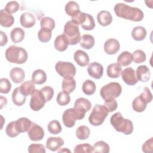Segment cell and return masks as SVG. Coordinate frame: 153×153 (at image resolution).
Listing matches in <instances>:
<instances>
[{"mask_svg":"<svg viewBox=\"0 0 153 153\" xmlns=\"http://www.w3.org/2000/svg\"><path fill=\"white\" fill-rule=\"evenodd\" d=\"M117 16L133 22H140L144 17L143 11L137 7H130L124 3H117L114 8Z\"/></svg>","mask_w":153,"mask_h":153,"instance_id":"cell-1","label":"cell"},{"mask_svg":"<svg viewBox=\"0 0 153 153\" xmlns=\"http://www.w3.org/2000/svg\"><path fill=\"white\" fill-rule=\"evenodd\" d=\"M110 123L114 128L119 132L126 135L132 133L133 131V124L131 120L123 118L120 112L113 114L110 118Z\"/></svg>","mask_w":153,"mask_h":153,"instance_id":"cell-2","label":"cell"},{"mask_svg":"<svg viewBox=\"0 0 153 153\" xmlns=\"http://www.w3.org/2000/svg\"><path fill=\"white\" fill-rule=\"evenodd\" d=\"M6 59L10 63L16 64L25 63L27 60V53L26 50L20 47L11 45L5 51Z\"/></svg>","mask_w":153,"mask_h":153,"instance_id":"cell-3","label":"cell"},{"mask_svg":"<svg viewBox=\"0 0 153 153\" xmlns=\"http://www.w3.org/2000/svg\"><path fill=\"white\" fill-rule=\"evenodd\" d=\"M63 34L67 37L69 45L78 44L81 38L78 25L72 20L68 21L64 26Z\"/></svg>","mask_w":153,"mask_h":153,"instance_id":"cell-4","label":"cell"},{"mask_svg":"<svg viewBox=\"0 0 153 153\" xmlns=\"http://www.w3.org/2000/svg\"><path fill=\"white\" fill-rule=\"evenodd\" d=\"M108 111L104 105L96 104L88 117L89 123L93 126H99L103 124L108 115Z\"/></svg>","mask_w":153,"mask_h":153,"instance_id":"cell-5","label":"cell"},{"mask_svg":"<svg viewBox=\"0 0 153 153\" xmlns=\"http://www.w3.org/2000/svg\"><path fill=\"white\" fill-rule=\"evenodd\" d=\"M121 92V85L117 82H111L101 88L100 94L104 100H107L117 98Z\"/></svg>","mask_w":153,"mask_h":153,"instance_id":"cell-6","label":"cell"},{"mask_svg":"<svg viewBox=\"0 0 153 153\" xmlns=\"http://www.w3.org/2000/svg\"><path fill=\"white\" fill-rule=\"evenodd\" d=\"M55 69L58 74L63 78L74 77L76 74L75 66L69 62H57L55 65Z\"/></svg>","mask_w":153,"mask_h":153,"instance_id":"cell-7","label":"cell"},{"mask_svg":"<svg viewBox=\"0 0 153 153\" xmlns=\"http://www.w3.org/2000/svg\"><path fill=\"white\" fill-rule=\"evenodd\" d=\"M91 108V103L87 99L79 97L74 103V109L76 115L77 120H81L85 117V112L89 111Z\"/></svg>","mask_w":153,"mask_h":153,"instance_id":"cell-8","label":"cell"},{"mask_svg":"<svg viewBox=\"0 0 153 153\" xmlns=\"http://www.w3.org/2000/svg\"><path fill=\"white\" fill-rule=\"evenodd\" d=\"M46 102L41 90L35 89L34 92L31 94L30 108L34 111H38L44 106Z\"/></svg>","mask_w":153,"mask_h":153,"instance_id":"cell-9","label":"cell"},{"mask_svg":"<svg viewBox=\"0 0 153 153\" xmlns=\"http://www.w3.org/2000/svg\"><path fill=\"white\" fill-rule=\"evenodd\" d=\"M29 139L32 141H39L44 137V130L39 125L32 123V126L27 131Z\"/></svg>","mask_w":153,"mask_h":153,"instance_id":"cell-10","label":"cell"},{"mask_svg":"<svg viewBox=\"0 0 153 153\" xmlns=\"http://www.w3.org/2000/svg\"><path fill=\"white\" fill-rule=\"evenodd\" d=\"M121 77L124 82L128 85H135L138 79L136 75V72L132 68H127L121 72Z\"/></svg>","mask_w":153,"mask_h":153,"instance_id":"cell-11","label":"cell"},{"mask_svg":"<svg viewBox=\"0 0 153 153\" xmlns=\"http://www.w3.org/2000/svg\"><path fill=\"white\" fill-rule=\"evenodd\" d=\"M62 120L64 125L68 127L71 128L75 124V121L77 120L76 115L74 108H69L64 111L62 115Z\"/></svg>","mask_w":153,"mask_h":153,"instance_id":"cell-12","label":"cell"},{"mask_svg":"<svg viewBox=\"0 0 153 153\" xmlns=\"http://www.w3.org/2000/svg\"><path fill=\"white\" fill-rule=\"evenodd\" d=\"M87 72L91 77L99 79L103 76V67L100 63L94 62L91 63L88 65L87 68Z\"/></svg>","mask_w":153,"mask_h":153,"instance_id":"cell-13","label":"cell"},{"mask_svg":"<svg viewBox=\"0 0 153 153\" xmlns=\"http://www.w3.org/2000/svg\"><path fill=\"white\" fill-rule=\"evenodd\" d=\"M104 51L109 55L116 54L120 48V44L118 41L115 38H110L107 39L104 43Z\"/></svg>","mask_w":153,"mask_h":153,"instance_id":"cell-14","label":"cell"},{"mask_svg":"<svg viewBox=\"0 0 153 153\" xmlns=\"http://www.w3.org/2000/svg\"><path fill=\"white\" fill-rule=\"evenodd\" d=\"M20 23L23 27L25 28H30L35 25L36 23V18L32 13L25 12L20 16Z\"/></svg>","mask_w":153,"mask_h":153,"instance_id":"cell-15","label":"cell"},{"mask_svg":"<svg viewBox=\"0 0 153 153\" xmlns=\"http://www.w3.org/2000/svg\"><path fill=\"white\" fill-rule=\"evenodd\" d=\"M32 123L29 119L26 117H22L15 121V125L17 131L19 133H25L29 130Z\"/></svg>","mask_w":153,"mask_h":153,"instance_id":"cell-16","label":"cell"},{"mask_svg":"<svg viewBox=\"0 0 153 153\" xmlns=\"http://www.w3.org/2000/svg\"><path fill=\"white\" fill-rule=\"evenodd\" d=\"M64 145V140L60 137H50L46 142V147L51 151H56Z\"/></svg>","mask_w":153,"mask_h":153,"instance_id":"cell-17","label":"cell"},{"mask_svg":"<svg viewBox=\"0 0 153 153\" xmlns=\"http://www.w3.org/2000/svg\"><path fill=\"white\" fill-rule=\"evenodd\" d=\"M69 45V41L64 34L58 35L54 42L55 49L60 52L65 51L68 48Z\"/></svg>","mask_w":153,"mask_h":153,"instance_id":"cell-18","label":"cell"},{"mask_svg":"<svg viewBox=\"0 0 153 153\" xmlns=\"http://www.w3.org/2000/svg\"><path fill=\"white\" fill-rule=\"evenodd\" d=\"M74 57L76 63L80 66H85L89 63V57L88 54L82 50H76L74 53Z\"/></svg>","mask_w":153,"mask_h":153,"instance_id":"cell-19","label":"cell"},{"mask_svg":"<svg viewBox=\"0 0 153 153\" xmlns=\"http://www.w3.org/2000/svg\"><path fill=\"white\" fill-rule=\"evenodd\" d=\"M14 22V18L11 14L7 12L5 9L0 11V25L5 27H10Z\"/></svg>","mask_w":153,"mask_h":153,"instance_id":"cell-20","label":"cell"},{"mask_svg":"<svg viewBox=\"0 0 153 153\" xmlns=\"http://www.w3.org/2000/svg\"><path fill=\"white\" fill-rule=\"evenodd\" d=\"M136 75L138 80L142 82H146L150 79L151 72L146 65H140L137 68Z\"/></svg>","mask_w":153,"mask_h":153,"instance_id":"cell-21","label":"cell"},{"mask_svg":"<svg viewBox=\"0 0 153 153\" xmlns=\"http://www.w3.org/2000/svg\"><path fill=\"white\" fill-rule=\"evenodd\" d=\"M11 79L16 84L22 82L25 78V74L23 69L20 68H14L10 72Z\"/></svg>","mask_w":153,"mask_h":153,"instance_id":"cell-22","label":"cell"},{"mask_svg":"<svg viewBox=\"0 0 153 153\" xmlns=\"http://www.w3.org/2000/svg\"><path fill=\"white\" fill-rule=\"evenodd\" d=\"M97 19L101 26H106L112 23V16L109 11L102 10L98 13L97 15Z\"/></svg>","mask_w":153,"mask_h":153,"instance_id":"cell-23","label":"cell"},{"mask_svg":"<svg viewBox=\"0 0 153 153\" xmlns=\"http://www.w3.org/2000/svg\"><path fill=\"white\" fill-rule=\"evenodd\" d=\"M122 72V68L120 65L114 63L109 65L107 67L106 73L107 75L111 78H118Z\"/></svg>","mask_w":153,"mask_h":153,"instance_id":"cell-24","label":"cell"},{"mask_svg":"<svg viewBox=\"0 0 153 153\" xmlns=\"http://www.w3.org/2000/svg\"><path fill=\"white\" fill-rule=\"evenodd\" d=\"M66 13L71 17V18L76 16L80 13L79 6L78 3L75 1H69L65 7Z\"/></svg>","mask_w":153,"mask_h":153,"instance_id":"cell-25","label":"cell"},{"mask_svg":"<svg viewBox=\"0 0 153 153\" xmlns=\"http://www.w3.org/2000/svg\"><path fill=\"white\" fill-rule=\"evenodd\" d=\"M79 42L81 47L86 50H89L93 48L94 45L95 41L92 35L89 34H84L81 36Z\"/></svg>","mask_w":153,"mask_h":153,"instance_id":"cell-26","label":"cell"},{"mask_svg":"<svg viewBox=\"0 0 153 153\" xmlns=\"http://www.w3.org/2000/svg\"><path fill=\"white\" fill-rule=\"evenodd\" d=\"M26 96L23 95L19 87H16L12 93V100L14 104L18 106H22L26 102Z\"/></svg>","mask_w":153,"mask_h":153,"instance_id":"cell-27","label":"cell"},{"mask_svg":"<svg viewBox=\"0 0 153 153\" xmlns=\"http://www.w3.org/2000/svg\"><path fill=\"white\" fill-rule=\"evenodd\" d=\"M47 80V75L42 69L35 70L32 75V81L36 84L41 85Z\"/></svg>","mask_w":153,"mask_h":153,"instance_id":"cell-28","label":"cell"},{"mask_svg":"<svg viewBox=\"0 0 153 153\" xmlns=\"http://www.w3.org/2000/svg\"><path fill=\"white\" fill-rule=\"evenodd\" d=\"M62 87L63 91L71 93L74 91L76 87V81L74 77L65 78L62 81Z\"/></svg>","mask_w":153,"mask_h":153,"instance_id":"cell-29","label":"cell"},{"mask_svg":"<svg viewBox=\"0 0 153 153\" xmlns=\"http://www.w3.org/2000/svg\"><path fill=\"white\" fill-rule=\"evenodd\" d=\"M21 93L25 96L31 95L35 90V83L32 81H26L19 87Z\"/></svg>","mask_w":153,"mask_h":153,"instance_id":"cell-30","label":"cell"},{"mask_svg":"<svg viewBox=\"0 0 153 153\" xmlns=\"http://www.w3.org/2000/svg\"><path fill=\"white\" fill-rule=\"evenodd\" d=\"M132 61V54L127 51L122 52L117 58V63L123 66H127L129 65Z\"/></svg>","mask_w":153,"mask_h":153,"instance_id":"cell-31","label":"cell"},{"mask_svg":"<svg viewBox=\"0 0 153 153\" xmlns=\"http://www.w3.org/2000/svg\"><path fill=\"white\" fill-rule=\"evenodd\" d=\"M10 37L14 43H19L25 38V31L20 27H15L11 31Z\"/></svg>","mask_w":153,"mask_h":153,"instance_id":"cell-32","label":"cell"},{"mask_svg":"<svg viewBox=\"0 0 153 153\" xmlns=\"http://www.w3.org/2000/svg\"><path fill=\"white\" fill-rule=\"evenodd\" d=\"M146 36V30L142 26H136L131 31L132 38L137 41L143 40Z\"/></svg>","mask_w":153,"mask_h":153,"instance_id":"cell-33","label":"cell"},{"mask_svg":"<svg viewBox=\"0 0 153 153\" xmlns=\"http://www.w3.org/2000/svg\"><path fill=\"white\" fill-rule=\"evenodd\" d=\"M147 106V103L139 96L132 102V108L137 112H143Z\"/></svg>","mask_w":153,"mask_h":153,"instance_id":"cell-34","label":"cell"},{"mask_svg":"<svg viewBox=\"0 0 153 153\" xmlns=\"http://www.w3.org/2000/svg\"><path fill=\"white\" fill-rule=\"evenodd\" d=\"M96 89L95 83L90 80L87 79L85 81L82 86V90L83 93L86 95H92L94 93Z\"/></svg>","mask_w":153,"mask_h":153,"instance_id":"cell-35","label":"cell"},{"mask_svg":"<svg viewBox=\"0 0 153 153\" xmlns=\"http://www.w3.org/2000/svg\"><path fill=\"white\" fill-rule=\"evenodd\" d=\"M94 152L97 153H108L110 150L109 145L103 140L98 141L94 143L93 145Z\"/></svg>","mask_w":153,"mask_h":153,"instance_id":"cell-36","label":"cell"},{"mask_svg":"<svg viewBox=\"0 0 153 153\" xmlns=\"http://www.w3.org/2000/svg\"><path fill=\"white\" fill-rule=\"evenodd\" d=\"M90 134L89 128L86 126H80L76 130V136L79 140H85L88 138Z\"/></svg>","mask_w":153,"mask_h":153,"instance_id":"cell-37","label":"cell"},{"mask_svg":"<svg viewBox=\"0 0 153 153\" xmlns=\"http://www.w3.org/2000/svg\"><path fill=\"white\" fill-rule=\"evenodd\" d=\"M56 101L57 103L60 106L67 105L71 101V97L69 96V93L65 91L59 92L56 97Z\"/></svg>","mask_w":153,"mask_h":153,"instance_id":"cell-38","label":"cell"},{"mask_svg":"<svg viewBox=\"0 0 153 153\" xmlns=\"http://www.w3.org/2000/svg\"><path fill=\"white\" fill-rule=\"evenodd\" d=\"M41 28L53 30L55 27V21L50 17H44L40 21Z\"/></svg>","mask_w":153,"mask_h":153,"instance_id":"cell-39","label":"cell"},{"mask_svg":"<svg viewBox=\"0 0 153 153\" xmlns=\"http://www.w3.org/2000/svg\"><path fill=\"white\" fill-rule=\"evenodd\" d=\"M81 26L84 30H93L96 26L93 17L90 14L87 13L85 20Z\"/></svg>","mask_w":153,"mask_h":153,"instance_id":"cell-40","label":"cell"},{"mask_svg":"<svg viewBox=\"0 0 153 153\" xmlns=\"http://www.w3.org/2000/svg\"><path fill=\"white\" fill-rule=\"evenodd\" d=\"M47 128L48 131L53 134H57L62 131L61 125L57 120L51 121L47 126Z\"/></svg>","mask_w":153,"mask_h":153,"instance_id":"cell-41","label":"cell"},{"mask_svg":"<svg viewBox=\"0 0 153 153\" xmlns=\"http://www.w3.org/2000/svg\"><path fill=\"white\" fill-rule=\"evenodd\" d=\"M51 30L44 28H41L38 33V39L42 42H48L51 39Z\"/></svg>","mask_w":153,"mask_h":153,"instance_id":"cell-42","label":"cell"},{"mask_svg":"<svg viewBox=\"0 0 153 153\" xmlns=\"http://www.w3.org/2000/svg\"><path fill=\"white\" fill-rule=\"evenodd\" d=\"M74 152L75 153H91L94 152V149L93 146L89 143H82L76 145Z\"/></svg>","mask_w":153,"mask_h":153,"instance_id":"cell-43","label":"cell"},{"mask_svg":"<svg viewBox=\"0 0 153 153\" xmlns=\"http://www.w3.org/2000/svg\"><path fill=\"white\" fill-rule=\"evenodd\" d=\"M133 60L136 63H140L146 60V57L145 52L141 50L134 51L132 54Z\"/></svg>","mask_w":153,"mask_h":153,"instance_id":"cell-44","label":"cell"},{"mask_svg":"<svg viewBox=\"0 0 153 153\" xmlns=\"http://www.w3.org/2000/svg\"><path fill=\"white\" fill-rule=\"evenodd\" d=\"M11 88V84L10 81L5 78H2L0 79V93L7 94L10 92Z\"/></svg>","mask_w":153,"mask_h":153,"instance_id":"cell-45","label":"cell"},{"mask_svg":"<svg viewBox=\"0 0 153 153\" xmlns=\"http://www.w3.org/2000/svg\"><path fill=\"white\" fill-rule=\"evenodd\" d=\"M5 133L7 135L10 137H16L20 134L16 130L15 121H11L8 124L5 129Z\"/></svg>","mask_w":153,"mask_h":153,"instance_id":"cell-46","label":"cell"},{"mask_svg":"<svg viewBox=\"0 0 153 153\" xmlns=\"http://www.w3.org/2000/svg\"><path fill=\"white\" fill-rule=\"evenodd\" d=\"M27 151L30 153H45L46 152L45 146L42 144L33 143L29 146Z\"/></svg>","mask_w":153,"mask_h":153,"instance_id":"cell-47","label":"cell"},{"mask_svg":"<svg viewBox=\"0 0 153 153\" xmlns=\"http://www.w3.org/2000/svg\"><path fill=\"white\" fill-rule=\"evenodd\" d=\"M19 4L17 1H12L8 2L6 4L5 7V10L8 13L12 14L17 12L19 9Z\"/></svg>","mask_w":153,"mask_h":153,"instance_id":"cell-48","label":"cell"},{"mask_svg":"<svg viewBox=\"0 0 153 153\" xmlns=\"http://www.w3.org/2000/svg\"><path fill=\"white\" fill-rule=\"evenodd\" d=\"M40 90L43 94L47 102H49L51 100L54 95V90L52 87L50 86H45Z\"/></svg>","mask_w":153,"mask_h":153,"instance_id":"cell-49","label":"cell"},{"mask_svg":"<svg viewBox=\"0 0 153 153\" xmlns=\"http://www.w3.org/2000/svg\"><path fill=\"white\" fill-rule=\"evenodd\" d=\"M147 104L150 103L152 100V94L149 89L145 87L143 89V92L139 96Z\"/></svg>","mask_w":153,"mask_h":153,"instance_id":"cell-50","label":"cell"},{"mask_svg":"<svg viewBox=\"0 0 153 153\" xmlns=\"http://www.w3.org/2000/svg\"><path fill=\"white\" fill-rule=\"evenodd\" d=\"M105 108L108 109L109 112H112L117 109L118 107V103L115 99L107 100H105V103L103 105Z\"/></svg>","mask_w":153,"mask_h":153,"instance_id":"cell-51","label":"cell"},{"mask_svg":"<svg viewBox=\"0 0 153 153\" xmlns=\"http://www.w3.org/2000/svg\"><path fill=\"white\" fill-rule=\"evenodd\" d=\"M153 148V137H151L147 140L142 145V151L146 153H151L152 152Z\"/></svg>","mask_w":153,"mask_h":153,"instance_id":"cell-52","label":"cell"},{"mask_svg":"<svg viewBox=\"0 0 153 153\" xmlns=\"http://www.w3.org/2000/svg\"><path fill=\"white\" fill-rule=\"evenodd\" d=\"M0 45L1 46H4L7 44L8 39H7V35L2 31L0 32Z\"/></svg>","mask_w":153,"mask_h":153,"instance_id":"cell-53","label":"cell"},{"mask_svg":"<svg viewBox=\"0 0 153 153\" xmlns=\"http://www.w3.org/2000/svg\"><path fill=\"white\" fill-rule=\"evenodd\" d=\"M1 100H0V104H1V109L2 108L4 105H5L7 103V99L6 97H3L2 96H1L0 97Z\"/></svg>","mask_w":153,"mask_h":153,"instance_id":"cell-54","label":"cell"},{"mask_svg":"<svg viewBox=\"0 0 153 153\" xmlns=\"http://www.w3.org/2000/svg\"><path fill=\"white\" fill-rule=\"evenodd\" d=\"M58 152H71V151H70L69 149H67V148H64L63 149H61V150L58 151Z\"/></svg>","mask_w":153,"mask_h":153,"instance_id":"cell-55","label":"cell"}]
</instances>
